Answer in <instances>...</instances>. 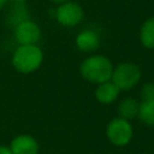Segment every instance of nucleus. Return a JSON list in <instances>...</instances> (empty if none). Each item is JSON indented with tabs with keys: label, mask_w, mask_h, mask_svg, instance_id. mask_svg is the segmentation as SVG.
I'll use <instances>...</instances> for the list:
<instances>
[{
	"label": "nucleus",
	"mask_w": 154,
	"mask_h": 154,
	"mask_svg": "<svg viewBox=\"0 0 154 154\" xmlns=\"http://www.w3.org/2000/svg\"><path fill=\"white\" fill-rule=\"evenodd\" d=\"M79 72L85 81L101 84L103 82L111 81L113 65L111 60L105 55H90L82 61Z\"/></svg>",
	"instance_id": "1"
},
{
	"label": "nucleus",
	"mask_w": 154,
	"mask_h": 154,
	"mask_svg": "<svg viewBox=\"0 0 154 154\" xmlns=\"http://www.w3.org/2000/svg\"><path fill=\"white\" fill-rule=\"evenodd\" d=\"M14 36L19 46L36 45L41 38V30L35 22L26 19L14 28Z\"/></svg>",
	"instance_id": "6"
},
{
	"label": "nucleus",
	"mask_w": 154,
	"mask_h": 154,
	"mask_svg": "<svg viewBox=\"0 0 154 154\" xmlns=\"http://www.w3.org/2000/svg\"><path fill=\"white\" fill-rule=\"evenodd\" d=\"M140 109V102L134 97H125L123 99L118 105V114L119 118H123L125 120H131L137 117Z\"/></svg>",
	"instance_id": "10"
},
{
	"label": "nucleus",
	"mask_w": 154,
	"mask_h": 154,
	"mask_svg": "<svg viewBox=\"0 0 154 154\" xmlns=\"http://www.w3.org/2000/svg\"><path fill=\"white\" fill-rule=\"evenodd\" d=\"M141 76L142 72L138 65L125 61L113 69L111 79L119 90H130L138 84Z\"/></svg>",
	"instance_id": "3"
},
{
	"label": "nucleus",
	"mask_w": 154,
	"mask_h": 154,
	"mask_svg": "<svg viewBox=\"0 0 154 154\" xmlns=\"http://www.w3.org/2000/svg\"><path fill=\"white\" fill-rule=\"evenodd\" d=\"M10 149L12 154H37L40 147L36 138H34L31 135L22 134L11 141Z\"/></svg>",
	"instance_id": "7"
},
{
	"label": "nucleus",
	"mask_w": 154,
	"mask_h": 154,
	"mask_svg": "<svg viewBox=\"0 0 154 154\" xmlns=\"http://www.w3.org/2000/svg\"><path fill=\"white\" fill-rule=\"evenodd\" d=\"M76 46L82 52H94L100 46V37L93 30H84L79 32L76 37Z\"/></svg>",
	"instance_id": "8"
},
{
	"label": "nucleus",
	"mask_w": 154,
	"mask_h": 154,
	"mask_svg": "<svg viewBox=\"0 0 154 154\" xmlns=\"http://www.w3.org/2000/svg\"><path fill=\"white\" fill-rule=\"evenodd\" d=\"M0 154H12L10 147H5V146H0Z\"/></svg>",
	"instance_id": "14"
},
{
	"label": "nucleus",
	"mask_w": 154,
	"mask_h": 154,
	"mask_svg": "<svg viewBox=\"0 0 154 154\" xmlns=\"http://www.w3.org/2000/svg\"><path fill=\"white\" fill-rule=\"evenodd\" d=\"M119 91L120 90L116 87L112 81H107L101 84H97V88L95 89V97L100 103L108 105L117 100Z\"/></svg>",
	"instance_id": "9"
},
{
	"label": "nucleus",
	"mask_w": 154,
	"mask_h": 154,
	"mask_svg": "<svg viewBox=\"0 0 154 154\" xmlns=\"http://www.w3.org/2000/svg\"><path fill=\"white\" fill-rule=\"evenodd\" d=\"M106 135L108 141L117 146V147H123L126 146L134 135L132 126L129 120H125L123 118H114L112 119L106 128Z\"/></svg>",
	"instance_id": "4"
},
{
	"label": "nucleus",
	"mask_w": 154,
	"mask_h": 154,
	"mask_svg": "<svg viewBox=\"0 0 154 154\" xmlns=\"http://www.w3.org/2000/svg\"><path fill=\"white\" fill-rule=\"evenodd\" d=\"M137 118L147 126H154V101L140 102Z\"/></svg>",
	"instance_id": "12"
},
{
	"label": "nucleus",
	"mask_w": 154,
	"mask_h": 154,
	"mask_svg": "<svg viewBox=\"0 0 154 154\" xmlns=\"http://www.w3.org/2000/svg\"><path fill=\"white\" fill-rule=\"evenodd\" d=\"M43 60V53L36 45L19 46L12 57L13 67L20 73H31L36 71Z\"/></svg>",
	"instance_id": "2"
},
{
	"label": "nucleus",
	"mask_w": 154,
	"mask_h": 154,
	"mask_svg": "<svg viewBox=\"0 0 154 154\" xmlns=\"http://www.w3.org/2000/svg\"><path fill=\"white\" fill-rule=\"evenodd\" d=\"M52 2H54V4H58V5H60V4H64V2H66V1H70V0H51Z\"/></svg>",
	"instance_id": "15"
},
{
	"label": "nucleus",
	"mask_w": 154,
	"mask_h": 154,
	"mask_svg": "<svg viewBox=\"0 0 154 154\" xmlns=\"http://www.w3.org/2000/svg\"><path fill=\"white\" fill-rule=\"evenodd\" d=\"M12 1H14V2H24L26 0H12Z\"/></svg>",
	"instance_id": "17"
},
{
	"label": "nucleus",
	"mask_w": 154,
	"mask_h": 154,
	"mask_svg": "<svg viewBox=\"0 0 154 154\" xmlns=\"http://www.w3.org/2000/svg\"><path fill=\"white\" fill-rule=\"evenodd\" d=\"M141 101L142 102H149L154 101V83H146L141 88Z\"/></svg>",
	"instance_id": "13"
},
{
	"label": "nucleus",
	"mask_w": 154,
	"mask_h": 154,
	"mask_svg": "<svg viewBox=\"0 0 154 154\" xmlns=\"http://www.w3.org/2000/svg\"><path fill=\"white\" fill-rule=\"evenodd\" d=\"M6 1H7V0H0V10H1V8H2L4 6H5Z\"/></svg>",
	"instance_id": "16"
},
{
	"label": "nucleus",
	"mask_w": 154,
	"mask_h": 154,
	"mask_svg": "<svg viewBox=\"0 0 154 154\" xmlns=\"http://www.w3.org/2000/svg\"><path fill=\"white\" fill-rule=\"evenodd\" d=\"M140 41L143 47L154 49V17L144 20L140 29Z\"/></svg>",
	"instance_id": "11"
},
{
	"label": "nucleus",
	"mask_w": 154,
	"mask_h": 154,
	"mask_svg": "<svg viewBox=\"0 0 154 154\" xmlns=\"http://www.w3.org/2000/svg\"><path fill=\"white\" fill-rule=\"evenodd\" d=\"M83 8L76 1H66L60 4L55 11L57 20L64 26H75L83 19Z\"/></svg>",
	"instance_id": "5"
}]
</instances>
